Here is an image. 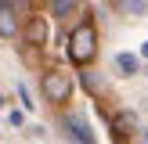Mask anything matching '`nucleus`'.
Segmentation results:
<instances>
[{
	"label": "nucleus",
	"instance_id": "obj_9",
	"mask_svg": "<svg viewBox=\"0 0 148 144\" xmlns=\"http://www.w3.org/2000/svg\"><path fill=\"white\" fill-rule=\"evenodd\" d=\"M123 7L134 11V14H145V0H123Z\"/></svg>",
	"mask_w": 148,
	"mask_h": 144
},
{
	"label": "nucleus",
	"instance_id": "obj_8",
	"mask_svg": "<svg viewBox=\"0 0 148 144\" xmlns=\"http://www.w3.org/2000/svg\"><path fill=\"white\" fill-rule=\"evenodd\" d=\"M76 4H83V0H51V14H69Z\"/></svg>",
	"mask_w": 148,
	"mask_h": 144
},
{
	"label": "nucleus",
	"instance_id": "obj_10",
	"mask_svg": "<svg viewBox=\"0 0 148 144\" xmlns=\"http://www.w3.org/2000/svg\"><path fill=\"white\" fill-rule=\"evenodd\" d=\"M18 97H22V105H25V108L36 105V101H29V86H25V83H18Z\"/></svg>",
	"mask_w": 148,
	"mask_h": 144
},
{
	"label": "nucleus",
	"instance_id": "obj_4",
	"mask_svg": "<svg viewBox=\"0 0 148 144\" xmlns=\"http://www.w3.org/2000/svg\"><path fill=\"white\" fill-rule=\"evenodd\" d=\"M65 126H69V141H76V144H94L90 126H87L79 115H69V119H65Z\"/></svg>",
	"mask_w": 148,
	"mask_h": 144
},
{
	"label": "nucleus",
	"instance_id": "obj_7",
	"mask_svg": "<svg viewBox=\"0 0 148 144\" xmlns=\"http://www.w3.org/2000/svg\"><path fill=\"white\" fill-rule=\"evenodd\" d=\"M116 69L123 76H137V58L134 54H116Z\"/></svg>",
	"mask_w": 148,
	"mask_h": 144
},
{
	"label": "nucleus",
	"instance_id": "obj_3",
	"mask_svg": "<svg viewBox=\"0 0 148 144\" xmlns=\"http://www.w3.org/2000/svg\"><path fill=\"white\" fill-rule=\"evenodd\" d=\"M22 36H25L29 47H43V43H47V36H51V29H47V22H43V14H33V18L25 22V29H22Z\"/></svg>",
	"mask_w": 148,
	"mask_h": 144
},
{
	"label": "nucleus",
	"instance_id": "obj_2",
	"mask_svg": "<svg viewBox=\"0 0 148 144\" xmlns=\"http://www.w3.org/2000/svg\"><path fill=\"white\" fill-rule=\"evenodd\" d=\"M43 97H47V101H69L72 97V79L65 76V72L51 69L47 76H43Z\"/></svg>",
	"mask_w": 148,
	"mask_h": 144
},
{
	"label": "nucleus",
	"instance_id": "obj_12",
	"mask_svg": "<svg viewBox=\"0 0 148 144\" xmlns=\"http://www.w3.org/2000/svg\"><path fill=\"white\" fill-rule=\"evenodd\" d=\"M141 54H145V58H148V43H145V50H141Z\"/></svg>",
	"mask_w": 148,
	"mask_h": 144
},
{
	"label": "nucleus",
	"instance_id": "obj_5",
	"mask_svg": "<svg viewBox=\"0 0 148 144\" xmlns=\"http://www.w3.org/2000/svg\"><path fill=\"white\" fill-rule=\"evenodd\" d=\"M14 33H18V22H14V11H11V7H0V36H4V40H11Z\"/></svg>",
	"mask_w": 148,
	"mask_h": 144
},
{
	"label": "nucleus",
	"instance_id": "obj_1",
	"mask_svg": "<svg viewBox=\"0 0 148 144\" xmlns=\"http://www.w3.org/2000/svg\"><path fill=\"white\" fill-rule=\"evenodd\" d=\"M69 61L72 65H90L94 54H98V29H94L90 18H83L76 29L69 33Z\"/></svg>",
	"mask_w": 148,
	"mask_h": 144
},
{
	"label": "nucleus",
	"instance_id": "obj_6",
	"mask_svg": "<svg viewBox=\"0 0 148 144\" xmlns=\"http://www.w3.org/2000/svg\"><path fill=\"white\" fill-rule=\"evenodd\" d=\"M134 112H119V115H112V130H116V137H127L130 130H134Z\"/></svg>",
	"mask_w": 148,
	"mask_h": 144
},
{
	"label": "nucleus",
	"instance_id": "obj_11",
	"mask_svg": "<svg viewBox=\"0 0 148 144\" xmlns=\"http://www.w3.org/2000/svg\"><path fill=\"white\" fill-rule=\"evenodd\" d=\"M14 4H22V0H0V7H11V11H14Z\"/></svg>",
	"mask_w": 148,
	"mask_h": 144
}]
</instances>
